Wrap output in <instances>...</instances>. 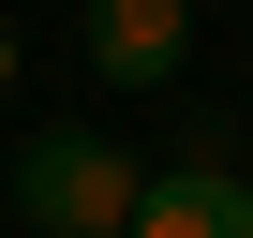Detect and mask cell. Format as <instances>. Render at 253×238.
<instances>
[{
  "label": "cell",
  "mask_w": 253,
  "mask_h": 238,
  "mask_svg": "<svg viewBox=\"0 0 253 238\" xmlns=\"http://www.w3.org/2000/svg\"><path fill=\"white\" fill-rule=\"evenodd\" d=\"M119 238H253V179H238V164H164Z\"/></svg>",
  "instance_id": "obj_3"
},
{
  "label": "cell",
  "mask_w": 253,
  "mask_h": 238,
  "mask_svg": "<svg viewBox=\"0 0 253 238\" xmlns=\"http://www.w3.org/2000/svg\"><path fill=\"white\" fill-rule=\"evenodd\" d=\"M75 45H89L104 89H164V75L194 60V0H89V30H75Z\"/></svg>",
  "instance_id": "obj_2"
},
{
  "label": "cell",
  "mask_w": 253,
  "mask_h": 238,
  "mask_svg": "<svg viewBox=\"0 0 253 238\" xmlns=\"http://www.w3.org/2000/svg\"><path fill=\"white\" fill-rule=\"evenodd\" d=\"M134 194H149V164H119V134H30V149H15L30 238H119Z\"/></svg>",
  "instance_id": "obj_1"
}]
</instances>
